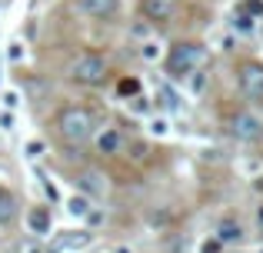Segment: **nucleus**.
Masks as SVG:
<instances>
[{"mask_svg": "<svg viewBox=\"0 0 263 253\" xmlns=\"http://www.w3.org/2000/svg\"><path fill=\"white\" fill-rule=\"evenodd\" d=\"M20 53H24V50H20V44H10V60H20Z\"/></svg>", "mask_w": 263, "mask_h": 253, "instance_id": "b1692460", "label": "nucleus"}, {"mask_svg": "<svg viewBox=\"0 0 263 253\" xmlns=\"http://www.w3.org/2000/svg\"><path fill=\"white\" fill-rule=\"evenodd\" d=\"M117 7H120V0H80V10H84L87 17H97V20L114 17Z\"/></svg>", "mask_w": 263, "mask_h": 253, "instance_id": "423d86ee", "label": "nucleus"}, {"mask_svg": "<svg viewBox=\"0 0 263 253\" xmlns=\"http://www.w3.org/2000/svg\"><path fill=\"white\" fill-rule=\"evenodd\" d=\"M27 223H30L33 233H50V213H47L44 207H33L30 213H27Z\"/></svg>", "mask_w": 263, "mask_h": 253, "instance_id": "9d476101", "label": "nucleus"}, {"mask_svg": "<svg viewBox=\"0 0 263 253\" xmlns=\"http://www.w3.org/2000/svg\"><path fill=\"white\" fill-rule=\"evenodd\" d=\"M137 90H140L137 80H120V93H123V97H127V93H137Z\"/></svg>", "mask_w": 263, "mask_h": 253, "instance_id": "6ab92c4d", "label": "nucleus"}, {"mask_svg": "<svg viewBox=\"0 0 263 253\" xmlns=\"http://www.w3.org/2000/svg\"><path fill=\"white\" fill-rule=\"evenodd\" d=\"M40 153H44V143H40V140H30V143H27V157H40Z\"/></svg>", "mask_w": 263, "mask_h": 253, "instance_id": "aec40b11", "label": "nucleus"}, {"mask_svg": "<svg viewBox=\"0 0 263 253\" xmlns=\"http://www.w3.org/2000/svg\"><path fill=\"white\" fill-rule=\"evenodd\" d=\"M13 220H17V200L10 190L0 187V227H10Z\"/></svg>", "mask_w": 263, "mask_h": 253, "instance_id": "6e6552de", "label": "nucleus"}, {"mask_svg": "<svg viewBox=\"0 0 263 253\" xmlns=\"http://www.w3.org/2000/svg\"><path fill=\"white\" fill-rule=\"evenodd\" d=\"M260 253H263V250H260Z\"/></svg>", "mask_w": 263, "mask_h": 253, "instance_id": "cd10ccee", "label": "nucleus"}, {"mask_svg": "<svg viewBox=\"0 0 263 253\" xmlns=\"http://www.w3.org/2000/svg\"><path fill=\"white\" fill-rule=\"evenodd\" d=\"M4 104H7V107H17V104H20L17 93H4Z\"/></svg>", "mask_w": 263, "mask_h": 253, "instance_id": "5701e85b", "label": "nucleus"}, {"mask_svg": "<svg viewBox=\"0 0 263 253\" xmlns=\"http://www.w3.org/2000/svg\"><path fill=\"white\" fill-rule=\"evenodd\" d=\"M143 10H147L150 17H167L170 4H167V0H143Z\"/></svg>", "mask_w": 263, "mask_h": 253, "instance_id": "f8f14e48", "label": "nucleus"}, {"mask_svg": "<svg viewBox=\"0 0 263 253\" xmlns=\"http://www.w3.org/2000/svg\"><path fill=\"white\" fill-rule=\"evenodd\" d=\"M217 240L220 243H240V240H243V227L233 223V220H223L217 227Z\"/></svg>", "mask_w": 263, "mask_h": 253, "instance_id": "1a4fd4ad", "label": "nucleus"}, {"mask_svg": "<svg viewBox=\"0 0 263 253\" xmlns=\"http://www.w3.org/2000/svg\"><path fill=\"white\" fill-rule=\"evenodd\" d=\"M27 253H44V250H40V247H27Z\"/></svg>", "mask_w": 263, "mask_h": 253, "instance_id": "bb28decb", "label": "nucleus"}, {"mask_svg": "<svg viewBox=\"0 0 263 253\" xmlns=\"http://www.w3.org/2000/svg\"><path fill=\"white\" fill-rule=\"evenodd\" d=\"M120 133H117L114 127H107L103 130L100 137H97V150H100V153H117V150H120Z\"/></svg>", "mask_w": 263, "mask_h": 253, "instance_id": "9b49d317", "label": "nucleus"}, {"mask_svg": "<svg viewBox=\"0 0 263 253\" xmlns=\"http://www.w3.org/2000/svg\"><path fill=\"white\" fill-rule=\"evenodd\" d=\"M70 77L84 87H100L103 77H107V64H103V57H97V53H80L70 67Z\"/></svg>", "mask_w": 263, "mask_h": 253, "instance_id": "7ed1b4c3", "label": "nucleus"}, {"mask_svg": "<svg viewBox=\"0 0 263 253\" xmlns=\"http://www.w3.org/2000/svg\"><path fill=\"white\" fill-rule=\"evenodd\" d=\"M220 247H223L220 240H203L200 243V253H220Z\"/></svg>", "mask_w": 263, "mask_h": 253, "instance_id": "a211bd4d", "label": "nucleus"}, {"mask_svg": "<svg viewBox=\"0 0 263 253\" xmlns=\"http://www.w3.org/2000/svg\"><path fill=\"white\" fill-rule=\"evenodd\" d=\"M0 127H4V130H10V127H13V120H10V113H4V117H0Z\"/></svg>", "mask_w": 263, "mask_h": 253, "instance_id": "393cba45", "label": "nucleus"}, {"mask_svg": "<svg viewBox=\"0 0 263 253\" xmlns=\"http://www.w3.org/2000/svg\"><path fill=\"white\" fill-rule=\"evenodd\" d=\"M240 13H247V17H263V0H240V7H237Z\"/></svg>", "mask_w": 263, "mask_h": 253, "instance_id": "ddd939ff", "label": "nucleus"}, {"mask_svg": "<svg viewBox=\"0 0 263 253\" xmlns=\"http://www.w3.org/2000/svg\"><path fill=\"white\" fill-rule=\"evenodd\" d=\"M80 183H84L90 193H103V190H107V183H103L97 173H84V180H80Z\"/></svg>", "mask_w": 263, "mask_h": 253, "instance_id": "2eb2a0df", "label": "nucleus"}, {"mask_svg": "<svg viewBox=\"0 0 263 253\" xmlns=\"http://www.w3.org/2000/svg\"><path fill=\"white\" fill-rule=\"evenodd\" d=\"M203 60H206V50L200 44H177L167 57V73L174 80H183V77H190Z\"/></svg>", "mask_w": 263, "mask_h": 253, "instance_id": "f03ea898", "label": "nucleus"}, {"mask_svg": "<svg viewBox=\"0 0 263 253\" xmlns=\"http://www.w3.org/2000/svg\"><path fill=\"white\" fill-rule=\"evenodd\" d=\"M90 237H93V233H87V230H77V233H60L57 240H53L50 253H64V250H80V247H87V243H90Z\"/></svg>", "mask_w": 263, "mask_h": 253, "instance_id": "0eeeda50", "label": "nucleus"}, {"mask_svg": "<svg viewBox=\"0 0 263 253\" xmlns=\"http://www.w3.org/2000/svg\"><path fill=\"white\" fill-rule=\"evenodd\" d=\"M240 90L250 100H263V64L250 60V64L240 67Z\"/></svg>", "mask_w": 263, "mask_h": 253, "instance_id": "20e7f679", "label": "nucleus"}, {"mask_svg": "<svg viewBox=\"0 0 263 253\" xmlns=\"http://www.w3.org/2000/svg\"><path fill=\"white\" fill-rule=\"evenodd\" d=\"M257 227H260V233H263V207H260V213H257Z\"/></svg>", "mask_w": 263, "mask_h": 253, "instance_id": "a878e982", "label": "nucleus"}, {"mask_svg": "<svg viewBox=\"0 0 263 253\" xmlns=\"http://www.w3.org/2000/svg\"><path fill=\"white\" fill-rule=\"evenodd\" d=\"M44 190H47V197H50V200H57V197H60V193H57V187H53V183H50V180H47V183H44Z\"/></svg>", "mask_w": 263, "mask_h": 253, "instance_id": "4be33fe9", "label": "nucleus"}, {"mask_svg": "<svg viewBox=\"0 0 263 253\" xmlns=\"http://www.w3.org/2000/svg\"><path fill=\"white\" fill-rule=\"evenodd\" d=\"M263 133V120L257 113H237L233 117V137L237 140H257Z\"/></svg>", "mask_w": 263, "mask_h": 253, "instance_id": "39448f33", "label": "nucleus"}, {"mask_svg": "<svg viewBox=\"0 0 263 253\" xmlns=\"http://www.w3.org/2000/svg\"><path fill=\"white\" fill-rule=\"evenodd\" d=\"M150 130H154L157 137H167V133H170V124H167V120H154V124H150Z\"/></svg>", "mask_w": 263, "mask_h": 253, "instance_id": "f3484780", "label": "nucleus"}, {"mask_svg": "<svg viewBox=\"0 0 263 253\" xmlns=\"http://www.w3.org/2000/svg\"><path fill=\"white\" fill-rule=\"evenodd\" d=\"M233 27H237V30H243V33H250V30H253V17H247V13L237 10V17H233Z\"/></svg>", "mask_w": 263, "mask_h": 253, "instance_id": "dca6fc26", "label": "nucleus"}, {"mask_svg": "<svg viewBox=\"0 0 263 253\" xmlns=\"http://www.w3.org/2000/svg\"><path fill=\"white\" fill-rule=\"evenodd\" d=\"M67 210H70L73 217H87V213H90V200H87V197H70Z\"/></svg>", "mask_w": 263, "mask_h": 253, "instance_id": "4468645a", "label": "nucleus"}, {"mask_svg": "<svg viewBox=\"0 0 263 253\" xmlns=\"http://www.w3.org/2000/svg\"><path fill=\"white\" fill-rule=\"evenodd\" d=\"M157 44H143V60H157Z\"/></svg>", "mask_w": 263, "mask_h": 253, "instance_id": "412c9836", "label": "nucleus"}, {"mask_svg": "<svg viewBox=\"0 0 263 253\" xmlns=\"http://www.w3.org/2000/svg\"><path fill=\"white\" fill-rule=\"evenodd\" d=\"M57 130L67 143H84L93 137V113L87 107H64L57 113Z\"/></svg>", "mask_w": 263, "mask_h": 253, "instance_id": "f257e3e1", "label": "nucleus"}]
</instances>
